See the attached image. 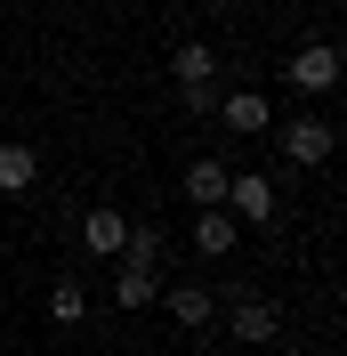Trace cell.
I'll return each mask as SVG.
<instances>
[{"instance_id":"cell-1","label":"cell","mask_w":347,"mask_h":356,"mask_svg":"<svg viewBox=\"0 0 347 356\" xmlns=\"http://www.w3.org/2000/svg\"><path fill=\"white\" fill-rule=\"evenodd\" d=\"M170 81H178L186 106H210V97H218V49L210 41H178L170 49Z\"/></svg>"},{"instance_id":"cell-2","label":"cell","mask_w":347,"mask_h":356,"mask_svg":"<svg viewBox=\"0 0 347 356\" xmlns=\"http://www.w3.org/2000/svg\"><path fill=\"white\" fill-rule=\"evenodd\" d=\"M282 81L299 89V97H331V89H339V49L331 41H299L291 65H282Z\"/></svg>"},{"instance_id":"cell-3","label":"cell","mask_w":347,"mask_h":356,"mask_svg":"<svg viewBox=\"0 0 347 356\" xmlns=\"http://www.w3.org/2000/svg\"><path fill=\"white\" fill-rule=\"evenodd\" d=\"M331 146H339V130H331L323 113H299V122H282V162L291 170H323Z\"/></svg>"},{"instance_id":"cell-4","label":"cell","mask_w":347,"mask_h":356,"mask_svg":"<svg viewBox=\"0 0 347 356\" xmlns=\"http://www.w3.org/2000/svg\"><path fill=\"white\" fill-rule=\"evenodd\" d=\"M226 324H235V348H259V340L282 332V308L266 291H235V300H226Z\"/></svg>"},{"instance_id":"cell-5","label":"cell","mask_w":347,"mask_h":356,"mask_svg":"<svg viewBox=\"0 0 347 356\" xmlns=\"http://www.w3.org/2000/svg\"><path fill=\"white\" fill-rule=\"evenodd\" d=\"M226 211H235L242 227H266L275 219V186H266L259 170H226Z\"/></svg>"},{"instance_id":"cell-6","label":"cell","mask_w":347,"mask_h":356,"mask_svg":"<svg viewBox=\"0 0 347 356\" xmlns=\"http://www.w3.org/2000/svg\"><path fill=\"white\" fill-rule=\"evenodd\" d=\"M162 300H170V324H186V332H202V324L218 316V291L210 284H170Z\"/></svg>"},{"instance_id":"cell-7","label":"cell","mask_w":347,"mask_h":356,"mask_svg":"<svg viewBox=\"0 0 347 356\" xmlns=\"http://www.w3.org/2000/svg\"><path fill=\"white\" fill-rule=\"evenodd\" d=\"M218 113H226V130H235V138H259L266 122H275L259 89H235V97H218Z\"/></svg>"},{"instance_id":"cell-8","label":"cell","mask_w":347,"mask_h":356,"mask_svg":"<svg viewBox=\"0 0 347 356\" xmlns=\"http://www.w3.org/2000/svg\"><path fill=\"white\" fill-rule=\"evenodd\" d=\"M235 211H226V202H218V211H202V219H194V251H202V259H226V251H235Z\"/></svg>"},{"instance_id":"cell-9","label":"cell","mask_w":347,"mask_h":356,"mask_svg":"<svg viewBox=\"0 0 347 356\" xmlns=\"http://www.w3.org/2000/svg\"><path fill=\"white\" fill-rule=\"evenodd\" d=\"M121 235H130L121 211H89V219H81V243L97 251V259H121Z\"/></svg>"},{"instance_id":"cell-10","label":"cell","mask_w":347,"mask_h":356,"mask_svg":"<svg viewBox=\"0 0 347 356\" xmlns=\"http://www.w3.org/2000/svg\"><path fill=\"white\" fill-rule=\"evenodd\" d=\"M186 202H194V211H218V202H226V162H194V170H186Z\"/></svg>"},{"instance_id":"cell-11","label":"cell","mask_w":347,"mask_h":356,"mask_svg":"<svg viewBox=\"0 0 347 356\" xmlns=\"http://www.w3.org/2000/svg\"><path fill=\"white\" fill-rule=\"evenodd\" d=\"M113 300H121V308H153V300H162V275H153V267H121V275H113Z\"/></svg>"},{"instance_id":"cell-12","label":"cell","mask_w":347,"mask_h":356,"mask_svg":"<svg viewBox=\"0 0 347 356\" xmlns=\"http://www.w3.org/2000/svg\"><path fill=\"white\" fill-rule=\"evenodd\" d=\"M33 178H41V154L33 146H0V195H24Z\"/></svg>"},{"instance_id":"cell-13","label":"cell","mask_w":347,"mask_h":356,"mask_svg":"<svg viewBox=\"0 0 347 356\" xmlns=\"http://www.w3.org/2000/svg\"><path fill=\"white\" fill-rule=\"evenodd\" d=\"M81 308H89L81 284H49V324H81Z\"/></svg>"},{"instance_id":"cell-14","label":"cell","mask_w":347,"mask_h":356,"mask_svg":"<svg viewBox=\"0 0 347 356\" xmlns=\"http://www.w3.org/2000/svg\"><path fill=\"white\" fill-rule=\"evenodd\" d=\"M202 356H242V348H202Z\"/></svg>"}]
</instances>
